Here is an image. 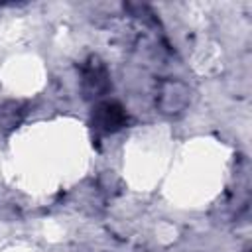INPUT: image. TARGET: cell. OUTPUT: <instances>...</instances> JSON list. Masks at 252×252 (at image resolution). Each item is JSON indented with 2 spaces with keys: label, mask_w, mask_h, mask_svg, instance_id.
<instances>
[{
  "label": "cell",
  "mask_w": 252,
  "mask_h": 252,
  "mask_svg": "<svg viewBox=\"0 0 252 252\" xmlns=\"http://www.w3.org/2000/svg\"><path fill=\"white\" fill-rule=\"evenodd\" d=\"M124 110L114 104V102H106L102 106H98V124L106 130H116L124 124Z\"/></svg>",
  "instance_id": "1"
},
{
  "label": "cell",
  "mask_w": 252,
  "mask_h": 252,
  "mask_svg": "<svg viewBox=\"0 0 252 252\" xmlns=\"http://www.w3.org/2000/svg\"><path fill=\"white\" fill-rule=\"evenodd\" d=\"M85 87L91 89L93 93H100L106 87V73L102 69V65L98 63H91L85 71Z\"/></svg>",
  "instance_id": "2"
}]
</instances>
